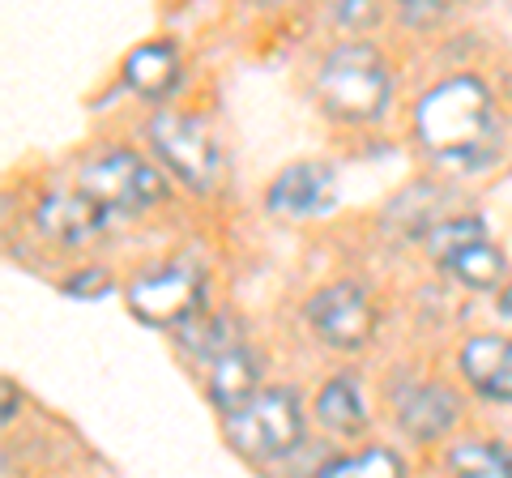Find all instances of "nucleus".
I'll use <instances>...</instances> for the list:
<instances>
[{
  "label": "nucleus",
  "mask_w": 512,
  "mask_h": 478,
  "mask_svg": "<svg viewBox=\"0 0 512 478\" xmlns=\"http://www.w3.org/2000/svg\"><path fill=\"white\" fill-rule=\"evenodd\" d=\"M180 346L188 350L192 359L218 363L222 355H231V350H239L244 342H239V325L231 321V316H197V321L184 325Z\"/></svg>",
  "instance_id": "obj_16"
},
{
  "label": "nucleus",
  "mask_w": 512,
  "mask_h": 478,
  "mask_svg": "<svg viewBox=\"0 0 512 478\" xmlns=\"http://www.w3.org/2000/svg\"><path fill=\"white\" fill-rule=\"evenodd\" d=\"M227 436L244 457H256V461L286 457L303 436V414L295 393L286 389L256 393L244 410L227 414Z\"/></svg>",
  "instance_id": "obj_3"
},
{
  "label": "nucleus",
  "mask_w": 512,
  "mask_h": 478,
  "mask_svg": "<svg viewBox=\"0 0 512 478\" xmlns=\"http://www.w3.org/2000/svg\"><path fill=\"white\" fill-rule=\"evenodd\" d=\"M124 82L137 94H146V99H163V94L180 82V56H175V47L171 43L137 47L124 65Z\"/></svg>",
  "instance_id": "obj_13"
},
{
  "label": "nucleus",
  "mask_w": 512,
  "mask_h": 478,
  "mask_svg": "<svg viewBox=\"0 0 512 478\" xmlns=\"http://www.w3.org/2000/svg\"><path fill=\"white\" fill-rule=\"evenodd\" d=\"M440 265L448 269V274H457L466 286H474V291H487V286H495L504 278V257L487 235H478V239H470V244H461L457 252H448Z\"/></svg>",
  "instance_id": "obj_14"
},
{
  "label": "nucleus",
  "mask_w": 512,
  "mask_h": 478,
  "mask_svg": "<svg viewBox=\"0 0 512 478\" xmlns=\"http://www.w3.org/2000/svg\"><path fill=\"white\" fill-rule=\"evenodd\" d=\"M500 308H504V316L512 321V291H504V299H500Z\"/></svg>",
  "instance_id": "obj_21"
},
{
  "label": "nucleus",
  "mask_w": 512,
  "mask_h": 478,
  "mask_svg": "<svg viewBox=\"0 0 512 478\" xmlns=\"http://www.w3.org/2000/svg\"><path fill=\"white\" fill-rule=\"evenodd\" d=\"M320 478H406V470L389 449H363L355 457H342L333 466H325Z\"/></svg>",
  "instance_id": "obj_18"
},
{
  "label": "nucleus",
  "mask_w": 512,
  "mask_h": 478,
  "mask_svg": "<svg viewBox=\"0 0 512 478\" xmlns=\"http://www.w3.org/2000/svg\"><path fill=\"white\" fill-rule=\"evenodd\" d=\"M316 90L325 107L342 120H376L384 103H389V69L367 43H346L338 47L325 65H320Z\"/></svg>",
  "instance_id": "obj_2"
},
{
  "label": "nucleus",
  "mask_w": 512,
  "mask_h": 478,
  "mask_svg": "<svg viewBox=\"0 0 512 478\" xmlns=\"http://www.w3.org/2000/svg\"><path fill=\"white\" fill-rule=\"evenodd\" d=\"M316 419L325 423L329 432H338V436H355L359 427L367 423V410H363V397L355 389V380L350 376L329 380V385L320 389V397H316Z\"/></svg>",
  "instance_id": "obj_15"
},
{
  "label": "nucleus",
  "mask_w": 512,
  "mask_h": 478,
  "mask_svg": "<svg viewBox=\"0 0 512 478\" xmlns=\"http://www.w3.org/2000/svg\"><path fill=\"white\" fill-rule=\"evenodd\" d=\"M265 205L278 218L325 214L333 205V167H325V163H295V167H286L274 180V188H269Z\"/></svg>",
  "instance_id": "obj_8"
},
{
  "label": "nucleus",
  "mask_w": 512,
  "mask_h": 478,
  "mask_svg": "<svg viewBox=\"0 0 512 478\" xmlns=\"http://www.w3.org/2000/svg\"><path fill=\"white\" fill-rule=\"evenodd\" d=\"M5 419H13V385H5Z\"/></svg>",
  "instance_id": "obj_20"
},
{
  "label": "nucleus",
  "mask_w": 512,
  "mask_h": 478,
  "mask_svg": "<svg viewBox=\"0 0 512 478\" xmlns=\"http://www.w3.org/2000/svg\"><path fill=\"white\" fill-rule=\"evenodd\" d=\"M77 193H86L107 218L111 214H141L163 197V180H158V171L146 158L116 150V154H103L82 167Z\"/></svg>",
  "instance_id": "obj_4"
},
{
  "label": "nucleus",
  "mask_w": 512,
  "mask_h": 478,
  "mask_svg": "<svg viewBox=\"0 0 512 478\" xmlns=\"http://www.w3.org/2000/svg\"><path fill=\"white\" fill-rule=\"evenodd\" d=\"M402 427L414 440H440L448 427L457 423V397L440 385H419L402 397Z\"/></svg>",
  "instance_id": "obj_11"
},
{
  "label": "nucleus",
  "mask_w": 512,
  "mask_h": 478,
  "mask_svg": "<svg viewBox=\"0 0 512 478\" xmlns=\"http://www.w3.org/2000/svg\"><path fill=\"white\" fill-rule=\"evenodd\" d=\"M312 329L338 350H359L376 333V304L355 282H333L312 295L308 304Z\"/></svg>",
  "instance_id": "obj_7"
},
{
  "label": "nucleus",
  "mask_w": 512,
  "mask_h": 478,
  "mask_svg": "<svg viewBox=\"0 0 512 478\" xmlns=\"http://www.w3.org/2000/svg\"><path fill=\"white\" fill-rule=\"evenodd\" d=\"M461 372L478 393L495 402H512V342L508 338H470L461 350Z\"/></svg>",
  "instance_id": "obj_10"
},
{
  "label": "nucleus",
  "mask_w": 512,
  "mask_h": 478,
  "mask_svg": "<svg viewBox=\"0 0 512 478\" xmlns=\"http://www.w3.org/2000/svg\"><path fill=\"white\" fill-rule=\"evenodd\" d=\"M128 308L150 325H188L201 312V278L188 265H167L128 286Z\"/></svg>",
  "instance_id": "obj_6"
},
{
  "label": "nucleus",
  "mask_w": 512,
  "mask_h": 478,
  "mask_svg": "<svg viewBox=\"0 0 512 478\" xmlns=\"http://www.w3.org/2000/svg\"><path fill=\"white\" fill-rule=\"evenodd\" d=\"M107 227V214L86 193H52L39 205V231L60 244H86Z\"/></svg>",
  "instance_id": "obj_9"
},
{
  "label": "nucleus",
  "mask_w": 512,
  "mask_h": 478,
  "mask_svg": "<svg viewBox=\"0 0 512 478\" xmlns=\"http://www.w3.org/2000/svg\"><path fill=\"white\" fill-rule=\"evenodd\" d=\"M256 380H261V363H256V355L248 346H239V350H231V355H222L214 363L210 397L227 414H235V410H244L256 397Z\"/></svg>",
  "instance_id": "obj_12"
},
{
  "label": "nucleus",
  "mask_w": 512,
  "mask_h": 478,
  "mask_svg": "<svg viewBox=\"0 0 512 478\" xmlns=\"http://www.w3.org/2000/svg\"><path fill=\"white\" fill-rule=\"evenodd\" d=\"M448 470H453V478H512V461L500 444L470 440V444H457L453 449Z\"/></svg>",
  "instance_id": "obj_17"
},
{
  "label": "nucleus",
  "mask_w": 512,
  "mask_h": 478,
  "mask_svg": "<svg viewBox=\"0 0 512 478\" xmlns=\"http://www.w3.org/2000/svg\"><path fill=\"white\" fill-rule=\"evenodd\" d=\"M423 146L444 163H474L491 141V94L478 77H448L414 111Z\"/></svg>",
  "instance_id": "obj_1"
},
{
  "label": "nucleus",
  "mask_w": 512,
  "mask_h": 478,
  "mask_svg": "<svg viewBox=\"0 0 512 478\" xmlns=\"http://www.w3.org/2000/svg\"><path fill=\"white\" fill-rule=\"evenodd\" d=\"M64 291H69V295H86V299H99V295L111 291V282H107L103 269H82V274H73L69 282H64Z\"/></svg>",
  "instance_id": "obj_19"
},
{
  "label": "nucleus",
  "mask_w": 512,
  "mask_h": 478,
  "mask_svg": "<svg viewBox=\"0 0 512 478\" xmlns=\"http://www.w3.org/2000/svg\"><path fill=\"white\" fill-rule=\"evenodd\" d=\"M150 141L163 154V163L192 188H210L218 180L222 154L214 133L205 129V120L184 116V111H158L150 120Z\"/></svg>",
  "instance_id": "obj_5"
}]
</instances>
